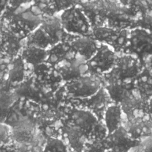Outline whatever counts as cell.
Instances as JSON below:
<instances>
[{
    "mask_svg": "<svg viewBox=\"0 0 152 152\" xmlns=\"http://www.w3.org/2000/svg\"><path fill=\"white\" fill-rule=\"evenodd\" d=\"M45 15L33 0L10 5L0 20L16 36L26 40L40 26Z\"/></svg>",
    "mask_w": 152,
    "mask_h": 152,
    "instance_id": "cell-1",
    "label": "cell"
},
{
    "mask_svg": "<svg viewBox=\"0 0 152 152\" xmlns=\"http://www.w3.org/2000/svg\"><path fill=\"white\" fill-rule=\"evenodd\" d=\"M68 35L64 30L58 16L46 15L40 26L26 38V43L48 50L65 40Z\"/></svg>",
    "mask_w": 152,
    "mask_h": 152,
    "instance_id": "cell-2",
    "label": "cell"
},
{
    "mask_svg": "<svg viewBox=\"0 0 152 152\" xmlns=\"http://www.w3.org/2000/svg\"><path fill=\"white\" fill-rule=\"evenodd\" d=\"M64 123L69 124L78 128L87 138L94 137H106V129L103 122L90 111L75 107Z\"/></svg>",
    "mask_w": 152,
    "mask_h": 152,
    "instance_id": "cell-3",
    "label": "cell"
},
{
    "mask_svg": "<svg viewBox=\"0 0 152 152\" xmlns=\"http://www.w3.org/2000/svg\"><path fill=\"white\" fill-rule=\"evenodd\" d=\"M66 33L71 36H91V25L81 6L74 5L60 12L58 16Z\"/></svg>",
    "mask_w": 152,
    "mask_h": 152,
    "instance_id": "cell-4",
    "label": "cell"
},
{
    "mask_svg": "<svg viewBox=\"0 0 152 152\" xmlns=\"http://www.w3.org/2000/svg\"><path fill=\"white\" fill-rule=\"evenodd\" d=\"M67 95L73 99H84L96 94L103 86L102 80L96 75L87 74L64 84Z\"/></svg>",
    "mask_w": 152,
    "mask_h": 152,
    "instance_id": "cell-5",
    "label": "cell"
},
{
    "mask_svg": "<svg viewBox=\"0 0 152 152\" xmlns=\"http://www.w3.org/2000/svg\"><path fill=\"white\" fill-rule=\"evenodd\" d=\"M129 30L127 28L115 29L107 26H99L92 29L91 36L96 41L112 47L113 50L127 49Z\"/></svg>",
    "mask_w": 152,
    "mask_h": 152,
    "instance_id": "cell-6",
    "label": "cell"
},
{
    "mask_svg": "<svg viewBox=\"0 0 152 152\" xmlns=\"http://www.w3.org/2000/svg\"><path fill=\"white\" fill-rule=\"evenodd\" d=\"M142 68L141 61L137 56L125 53L117 57L112 69L107 74L109 75L107 81L113 80H134Z\"/></svg>",
    "mask_w": 152,
    "mask_h": 152,
    "instance_id": "cell-7",
    "label": "cell"
},
{
    "mask_svg": "<svg viewBox=\"0 0 152 152\" xmlns=\"http://www.w3.org/2000/svg\"><path fill=\"white\" fill-rule=\"evenodd\" d=\"M30 72L47 94L55 93L64 84L55 66L46 62L33 67Z\"/></svg>",
    "mask_w": 152,
    "mask_h": 152,
    "instance_id": "cell-8",
    "label": "cell"
},
{
    "mask_svg": "<svg viewBox=\"0 0 152 152\" xmlns=\"http://www.w3.org/2000/svg\"><path fill=\"white\" fill-rule=\"evenodd\" d=\"M117 57L112 47L102 43L95 54L86 61L88 72L94 75L108 74L114 66Z\"/></svg>",
    "mask_w": 152,
    "mask_h": 152,
    "instance_id": "cell-9",
    "label": "cell"
},
{
    "mask_svg": "<svg viewBox=\"0 0 152 152\" xmlns=\"http://www.w3.org/2000/svg\"><path fill=\"white\" fill-rule=\"evenodd\" d=\"M127 50L140 61L145 59V61L152 55V33L138 27L129 29Z\"/></svg>",
    "mask_w": 152,
    "mask_h": 152,
    "instance_id": "cell-10",
    "label": "cell"
},
{
    "mask_svg": "<svg viewBox=\"0 0 152 152\" xmlns=\"http://www.w3.org/2000/svg\"><path fill=\"white\" fill-rule=\"evenodd\" d=\"M77 107L83 108L92 112L100 121L103 122L104 112L113 103L110 99L104 86L92 96L84 99H73Z\"/></svg>",
    "mask_w": 152,
    "mask_h": 152,
    "instance_id": "cell-11",
    "label": "cell"
},
{
    "mask_svg": "<svg viewBox=\"0 0 152 152\" xmlns=\"http://www.w3.org/2000/svg\"><path fill=\"white\" fill-rule=\"evenodd\" d=\"M120 105L125 120L141 118L148 115V100L142 96L137 90Z\"/></svg>",
    "mask_w": 152,
    "mask_h": 152,
    "instance_id": "cell-12",
    "label": "cell"
},
{
    "mask_svg": "<svg viewBox=\"0 0 152 152\" xmlns=\"http://www.w3.org/2000/svg\"><path fill=\"white\" fill-rule=\"evenodd\" d=\"M12 90L17 97L25 98L37 103L46 100L54 93H46L37 83L31 72L22 83L14 88Z\"/></svg>",
    "mask_w": 152,
    "mask_h": 152,
    "instance_id": "cell-13",
    "label": "cell"
},
{
    "mask_svg": "<svg viewBox=\"0 0 152 152\" xmlns=\"http://www.w3.org/2000/svg\"><path fill=\"white\" fill-rule=\"evenodd\" d=\"M54 66L64 83L88 72L86 61L79 56L74 59H63L56 64Z\"/></svg>",
    "mask_w": 152,
    "mask_h": 152,
    "instance_id": "cell-14",
    "label": "cell"
},
{
    "mask_svg": "<svg viewBox=\"0 0 152 152\" xmlns=\"http://www.w3.org/2000/svg\"><path fill=\"white\" fill-rule=\"evenodd\" d=\"M0 52L10 58L19 55L25 45L26 40L20 38L13 33L1 20H0Z\"/></svg>",
    "mask_w": 152,
    "mask_h": 152,
    "instance_id": "cell-15",
    "label": "cell"
},
{
    "mask_svg": "<svg viewBox=\"0 0 152 152\" xmlns=\"http://www.w3.org/2000/svg\"><path fill=\"white\" fill-rule=\"evenodd\" d=\"M106 140L109 149L121 152H130L133 149L138 148L141 142L131 138L124 125L107 135Z\"/></svg>",
    "mask_w": 152,
    "mask_h": 152,
    "instance_id": "cell-16",
    "label": "cell"
},
{
    "mask_svg": "<svg viewBox=\"0 0 152 152\" xmlns=\"http://www.w3.org/2000/svg\"><path fill=\"white\" fill-rule=\"evenodd\" d=\"M104 87L112 102L119 104L137 90L135 79L129 80H110L107 82Z\"/></svg>",
    "mask_w": 152,
    "mask_h": 152,
    "instance_id": "cell-17",
    "label": "cell"
},
{
    "mask_svg": "<svg viewBox=\"0 0 152 152\" xmlns=\"http://www.w3.org/2000/svg\"><path fill=\"white\" fill-rule=\"evenodd\" d=\"M30 74V69L20 55L11 58L8 64L5 87L12 90L22 83Z\"/></svg>",
    "mask_w": 152,
    "mask_h": 152,
    "instance_id": "cell-18",
    "label": "cell"
},
{
    "mask_svg": "<svg viewBox=\"0 0 152 152\" xmlns=\"http://www.w3.org/2000/svg\"><path fill=\"white\" fill-rule=\"evenodd\" d=\"M123 125L131 138L135 140L141 142L152 136V117L149 115L141 118L125 119Z\"/></svg>",
    "mask_w": 152,
    "mask_h": 152,
    "instance_id": "cell-19",
    "label": "cell"
},
{
    "mask_svg": "<svg viewBox=\"0 0 152 152\" xmlns=\"http://www.w3.org/2000/svg\"><path fill=\"white\" fill-rule=\"evenodd\" d=\"M61 138L71 152H83L87 141L86 137L78 128L68 123H64Z\"/></svg>",
    "mask_w": 152,
    "mask_h": 152,
    "instance_id": "cell-20",
    "label": "cell"
},
{
    "mask_svg": "<svg viewBox=\"0 0 152 152\" xmlns=\"http://www.w3.org/2000/svg\"><path fill=\"white\" fill-rule=\"evenodd\" d=\"M68 40L75 53L86 61H88L95 54L99 47L97 41L91 36H77L74 39Z\"/></svg>",
    "mask_w": 152,
    "mask_h": 152,
    "instance_id": "cell-21",
    "label": "cell"
},
{
    "mask_svg": "<svg viewBox=\"0 0 152 152\" xmlns=\"http://www.w3.org/2000/svg\"><path fill=\"white\" fill-rule=\"evenodd\" d=\"M78 56L72 50L69 41L65 39L48 50V58L46 62L54 66L63 59H74Z\"/></svg>",
    "mask_w": 152,
    "mask_h": 152,
    "instance_id": "cell-22",
    "label": "cell"
},
{
    "mask_svg": "<svg viewBox=\"0 0 152 152\" xmlns=\"http://www.w3.org/2000/svg\"><path fill=\"white\" fill-rule=\"evenodd\" d=\"M20 55L31 70L33 67L46 61L48 50L25 43Z\"/></svg>",
    "mask_w": 152,
    "mask_h": 152,
    "instance_id": "cell-23",
    "label": "cell"
},
{
    "mask_svg": "<svg viewBox=\"0 0 152 152\" xmlns=\"http://www.w3.org/2000/svg\"><path fill=\"white\" fill-rule=\"evenodd\" d=\"M123 112L119 104L113 103L108 106L106 110L103 122L105 126L107 135L116 131L124 125Z\"/></svg>",
    "mask_w": 152,
    "mask_h": 152,
    "instance_id": "cell-24",
    "label": "cell"
},
{
    "mask_svg": "<svg viewBox=\"0 0 152 152\" xmlns=\"http://www.w3.org/2000/svg\"><path fill=\"white\" fill-rule=\"evenodd\" d=\"M136 88L147 99L152 97V72L145 66L135 79Z\"/></svg>",
    "mask_w": 152,
    "mask_h": 152,
    "instance_id": "cell-25",
    "label": "cell"
},
{
    "mask_svg": "<svg viewBox=\"0 0 152 152\" xmlns=\"http://www.w3.org/2000/svg\"><path fill=\"white\" fill-rule=\"evenodd\" d=\"M18 97L12 90L4 87L0 89V123H3L8 112Z\"/></svg>",
    "mask_w": 152,
    "mask_h": 152,
    "instance_id": "cell-26",
    "label": "cell"
},
{
    "mask_svg": "<svg viewBox=\"0 0 152 152\" xmlns=\"http://www.w3.org/2000/svg\"><path fill=\"white\" fill-rule=\"evenodd\" d=\"M40 152H70V150L61 138L49 137L45 139Z\"/></svg>",
    "mask_w": 152,
    "mask_h": 152,
    "instance_id": "cell-27",
    "label": "cell"
},
{
    "mask_svg": "<svg viewBox=\"0 0 152 152\" xmlns=\"http://www.w3.org/2000/svg\"><path fill=\"white\" fill-rule=\"evenodd\" d=\"M109 149L106 137H95L87 140L83 152H105Z\"/></svg>",
    "mask_w": 152,
    "mask_h": 152,
    "instance_id": "cell-28",
    "label": "cell"
},
{
    "mask_svg": "<svg viewBox=\"0 0 152 152\" xmlns=\"http://www.w3.org/2000/svg\"><path fill=\"white\" fill-rule=\"evenodd\" d=\"M134 25L135 26L134 27L140 28L152 33V9L141 12V15L134 21Z\"/></svg>",
    "mask_w": 152,
    "mask_h": 152,
    "instance_id": "cell-29",
    "label": "cell"
},
{
    "mask_svg": "<svg viewBox=\"0 0 152 152\" xmlns=\"http://www.w3.org/2000/svg\"><path fill=\"white\" fill-rule=\"evenodd\" d=\"M11 58L0 52V89L5 87L7 78L8 67Z\"/></svg>",
    "mask_w": 152,
    "mask_h": 152,
    "instance_id": "cell-30",
    "label": "cell"
},
{
    "mask_svg": "<svg viewBox=\"0 0 152 152\" xmlns=\"http://www.w3.org/2000/svg\"><path fill=\"white\" fill-rule=\"evenodd\" d=\"M56 15L63 10L75 5L76 0H48Z\"/></svg>",
    "mask_w": 152,
    "mask_h": 152,
    "instance_id": "cell-31",
    "label": "cell"
},
{
    "mask_svg": "<svg viewBox=\"0 0 152 152\" xmlns=\"http://www.w3.org/2000/svg\"><path fill=\"white\" fill-rule=\"evenodd\" d=\"M138 152H152V136L141 141Z\"/></svg>",
    "mask_w": 152,
    "mask_h": 152,
    "instance_id": "cell-32",
    "label": "cell"
},
{
    "mask_svg": "<svg viewBox=\"0 0 152 152\" xmlns=\"http://www.w3.org/2000/svg\"><path fill=\"white\" fill-rule=\"evenodd\" d=\"M11 0H0V20L10 7Z\"/></svg>",
    "mask_w": 152,
    "mask_h": 152,
    "instance_id": "cell-33",
    "label": "cell"
},
{
    "mask_svg": "<svg viewBox=\"0 0 152 152\" xmlns=\"http://www.w3.org/2000/svg\"><path fill=\"white\" fill-rule=\"evenodd\" d=\"M0 152H17L12 145H0Z\"/></svg>",
    "mask_w": 152,
    "mask_h": 152,
    "instance_id": "cell-34",
    "label": "cell"
},
{
    "mask_svg": "<svg viewBox=\"0 0 152 152\" xmlns=\"http://www.w3.org/2000/svg\"><path fill=\"white\" fill-rule=\"evenodd\" d=\"M145 66L149 69L152 72V55H151L145 61Z\"/></svg>",
    "mask_w": 152,
    "mask_h": 152,
    "instance_id": "cell-35",
    "label": "cell"
},
{
    "mask_svg": "<svg viewBox=\"0 0 152 152\" xmlns=\"http://www.w3.org/2000/svg\"><path fill=\"white\" fill-rule=\"evenodd\" d=\"M148 115L152 117V97L148 99Z\"/></svg>",
    "mask_w": 152,
    "mask_h": 152,
    "instance_id": "cell-36",
    "label": "cell"
},
{
    "mask_svg": "<svg viewBox=\"0 0 152 152\" xmlns=\"http://www.w3.org/2000/svg\"><path fill=\"white\" fill-rule=\"evenodd\" d=\"M105 152H121V151H117V150H115L113 149H109Z\"/></svg>",
    "mask_w": 152,
    "mask_h": 152,
    "instance_id": "cell-37",
    "label": "cell"
},
{
    "mask_svg": "<svg viewBox=\"0 0 152 152\" xmlns=\"http://www.w3.org/2000/svg\"><path fill=\"white\" fill-rule=\"evenodd\" d=\"M88 2H90V1H96V0H87Z\"/></svg>",
    "mask_w": 152,
    "mask_h": 152,
    "instance_id": "cell-38",
    "label": "cell"
},
{
    "mask_svg": "<svg viewBox=\"0 0 152 152\" xmlns=\"http://www.w3.org/2000/svg\"><path fill=\"white\" fill-rule=\"evenodd\" d=\"M0 41H1V28H0Z\"/></svg>",
    "mask_w": 152,
    "mask_h": 152,
    "instance_id": "cell-39",
    "label": "cell"
},
{
    "mask_svg": "<svg viewBox=\"0 0 152 152\" xmlns=\"http://www.w3.org/2000/svg\"><path fill=\"white\" fill-rule=\"evenodd\" d=\"M17 152H21V151H18V150H17Z\"/></svg>",
    "mask_w": 152,
    "mask_h": 152,
    "instance_id": "cell-40",
    "label": "cell"
},
{
    "mask_svg": "<svg viewBox=\"0 0 152 152\" xmlns=\"http://www.w3.org/2000/svg\"><path fill=\"white\" fill-rule=\"evenodd\" d=\"M0 135H1V127H0Z\"/></svg>",
    "mask_w": 152,
    "mask_h": 152,
    "instance_id": "cell-41",
    "label": "cell"
},
{
    "mask_svg": "<svg viewBox=\"0 0 152 152\" xmlns=\"http://www.w3.org/2000/svg\"><path fill=\"white\" fill-rule=\"evenodd\" d=\"M70 152H71V151H70Z\"/></svg>",
    "mask_w": 152,
    "mask_h": 152,
    "instance_id": "cell-42",
    "label": "cell"
}]
</instances>
